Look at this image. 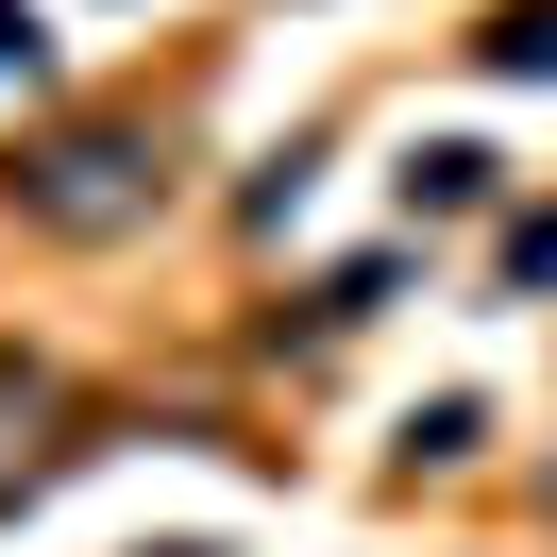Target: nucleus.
Listing matches in <instances>:
<instances>
[{"mask_svg":"<svg viewBox=\"0 0 557 557\" xmlns=\"http://www.w3.org/2000/svg\"><path fill=\"white\" fill-rule=\"evenodd\" d=\"M0 203L35 220V237H136V220L170 203V152H152L136 119H69L51 152H17V170H0Z\"/></svg>","mask_w":557,"mask_h":557,"instance_id":"obj_1","label":"nucleus"},{"mask_svg":"<svg viewBox=\"0 0 557 557\" xmlns=\"http://www.w3.org/2000/svg\"><path fill=\"white\" fill-rule=\"evenodd\" d=\"M490 69H557V0H523L507 35H490Z\"/></svg>","mask_w":557,"mask_h":557,"instance_id":"obj_2","label":"nucleus"}]
</instances>
